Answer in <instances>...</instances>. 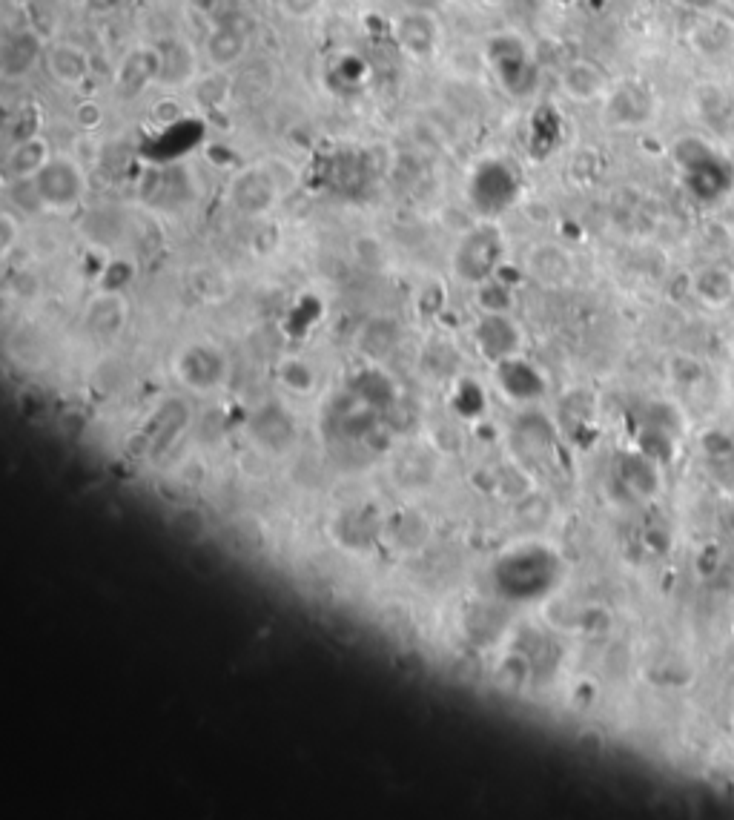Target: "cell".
<instances>
[{
    "mask_svg": "<svg viewBox=\"0 0 734 820\" xmlns=\"http://www.w3.org/2000/svg\"><path fill=\"white\" fill-rule=\"evenodd\" d=\"M250 29L247 23L238 21V18H227V21H216L210 26L204 46H201V58L207 69H236L238 64H244V58L250 55Z\"/></svg>",
    "mask_w": 734,
    "mask_h": 820,
    "instance_id": "obj_7",
    "label": "cell"
},
{
    "mask_svg": "<svg viewBox=\"0 0 734 820\" xmlns=\"http://www.w3.org/2000/svg\"><path fill=\"white\" fill-rule=\"evenodd\" d=\"M560 89L568 101L591 104L597 98H605L611 84H608V75L594 61L577 58V61H568V64L562 66Z\"/></svg>",
    "mask_w": 734,
    "mask_h": 820,
    "instance_id": "obj_11",
    "label": "cell"
},
{
    "mask_svg": "<svg viewBox=\"0 0 734 820\" xmlns=\"http://www.w3.org/2000/svg\"><path fill=\"white\" fill-rule=\"evenodd\" d=\"M178 370H181V376H187V379L201 376L198 385H207V382L221 379V373H224V356H221V350L213 345H193L181 353Z\"/></svg>",
    "mask_w": 734,
    "mask_h": 820,
    "instance_id": "obj_17",
    "label": "cell"
},
{
    "mask_svg": "<svg viewBox=\"0 0 734 820\" xmlns=\"http://www.w3.org/2000/svg\"><path fill=\"white\" fill-rule=\"evenodd\" d=\"M155 44H158V55H161L158 87L167 89V92L193 87L195 78H198L201 52L187 38H181V35H167V38H161Z\"/></svg>",
    "mask_w": 734,
    "mask_h": 820,
    "instance_id": "obj_8",
    "label": "cell"
},
{
    "mask_svg": "<svg viewBox=\"0 0 734 820\" xmlns=\"http://www.w3.org/2000/svg\"><path fill=\"white\" fill-rule=\"evenodd\" d=\"M29 184H32L38 204L46 210H55V213H66V210L78 207L81 198L87 195V173L69 155H52L49 164Z\"/></svg>",
    "mask_w": 734,
    "mask_h": 820,
    "instance_id": "obj_1",
    "label": "cell"
},
{
    "mask_svg": "<svg viewBox=\"0 0 734 820\" xmlns=\"http://www.w3.org/2000/svg\"><path fill=\"white\" fill-rule=\"evenodd\" d=\"M18 236H21V224L15 221L12 213H3L0 216V253L9 256L18 244Z\"/></svg>",
    "mask_w": 734,
    "mask_h": 820,
    "instance_id": "obj_21",
    "label": "cell"
},
{
    "mask_svg": "<svg viewBox=\"0 0 734 820\" xmlns=\"http://www.w3.org/2000/svg\"><path fill=\"white\" fill-rule=\"evenodd\" d=\"M565 270H568V264L557 247H537L531 253V273L545 284H560Z\"/></svg>",
    "mask_w": 734,
    "mask_h": 820,
    "instance_id": "obj_19",
    "label": "cell"
},
{
    "mask_svg": "<svg viewBox=\"0 0 734 820\" xmlns=\"http://www.w3.org/2000/svg\"><path fill=\"white\" fill-rule=\"evenodd\" d=\"M158 75H161V55H158V44L147 41V44L130 46L121 61L115 66V92L132 101L141 98L150 87H158Z\"/></svg>",
    "mask_w": 734,
    "mask_h": 820,
    "instance_id": "obj_5",
    "label": "cell"
},
{
    "mask_svg": "<svg viewBox=\"0 0 734 820\" xmlns=\"http://www.w3.org/2000/svg\"><path fill=\"white\" fill-rule=\"evenodd\" d=\"M479 350L491 359H508L519 347V330L505 313H485L474 330Z\"/></svg>",
    "mask_w": 734,
    "mask_h": 820,
    "instance_id": "obj_13",
    "label": "cell"
},
{
    "mask_svg": "<svg viewBox=\"0 0 734 820\" xmlns=\"http://www.w3.org/2000/svg\"><path fill=\"white\" fill-rule=\"evenodd\" d=\"M279 12L290 21H310L322 12L324 0H276Z\"/></svg>",
    "mask_w": 734,
    "mask_h": 820,
    "instance_id": "obj_20",
    "label": "cell"
},
{
    "mask_svg": "<svg viewBox=\"0 0 734 820\" xmlns=\"http://www.w3.org/2000/svg\"><path fill=\"white\" fill-rule=\"evenodd\" d=\"M233 98V78L224 69H207V75H198L193 84L195 107L204 112H221Z\"/></svg>",
    "mask_w": 734,
    "mask_h": 820,
    "instance_id": "obj_16",
    "label": "cell"
},
{
    "mask_svg": "<svg viewBox=\"0 0 734 820\" xmlns=\"http://www.w3.org/2000/svg\"><path fill=\"white\" fill-rule=\"evenodd\" d=\"M281 195H284V190H281L276 175L270 173V167L264 161L253 164V167H244L230 181V201L244 216H267L279 204Z\"/></svg>",
    "mask_w": 734,
    "mask_h": 820,
    "instance_id": "obj_4",
    "label": "cell"
},
{
    "mask_svg": "<svg viewBox=\"0 0 734 820\" xmlns=\"http://www.w3.org/2000/svg\"><path fill=\"white\" fill-rule=\"evenodd\" d=\"M84 322H87L89 333H95V336H104V339L115 336L127 322V304L121 299V293L104 290L101 296H95L89 302Z\"/></svg>",
    "mask_w": 734,
    "mask_h": 820,
    "instance_id": "obj_15",
    "label": "cell"
},
{
    "mask_svg": "<svg viewBox=\"0 0 734 820\" xmlns=\"http://www.w3.org/2000/svg\"><path fill=\"white\" fill-rule=\"evenodd\" d=\"M52 155L55 152H52V144H49L44 132L29 135L18 144H12V150L6 155V173L12 175L15 181H32L49 164Z\"/></svg>",
    "mask_w": 734,
    "mask_h": 820,
    "instance_id": "obj_14",
    "label": "cell"
},
{
    "mask_svg": "<svg viewBox=\"0 0 734 820\" xmlns=\"http://www.w3.org/2000/svg\"><path fill=\"white\" fill-rule=\"evenodd\" d=\"M46 49H49L46 38L32 26L9 32L0 44V78L6 84L29 78L46 61Z\"/></svg>",
    "mask_w": 734,
    "mask_h": 820,
    "instance_id": "obj_6",
    "label": "cell"
},
{
    "mask_svg": "<svg viewBox=\"0 0 734 820\" xmlns=\"http://www.w3.org/2000/svg\"><path fill=\"white\" fill-rule=\"evenodd\" d=\"M485 58H488V66L499 78V84L511 89V92H517L519 84L528 75V66H531V55H528L525 41L519 35H511V32H499L494 38H488Z\"/></svg>",
    "mask_w": 734,
    "mask_h": 820,
    "instance_id": "obj_9",
    "label": "cell"
},
{
    "mask_svg": "<svg viewBox=\"0 0 734 820\" xmlns=\"http://www.w3.org/2000/svg\"><path fill=\"white\" fill-rule=\"evenodd\" d=\"M390 32H393L396 46L416 64H431L433 58L439 55V49H442V41H445L442 23L428 9L399 12L390 23Z\"/></svg>",
    "mask_w": 734,
    "mask_h": 820,
    "instance_id": "obj_3",
    "label": "cell"
},
{
    "mask_svg": "<svg viewBox=\"0 0 734 820\" xmlns=\"http://www.w3.org/2000/svg\"><path fill=\"white\" fill-rule=\"evenodd\" d=\"M502 259H505V241L494 224L476 227L468 236L456 244L454 253V270L456 276H462L471 284H482V281L494 279L502 270Z\"/></svg>",
    "mask_w": 734,
    "mask_h": 820,
    "instance_id": "obj_2",
    "label": "cell"
},
{
    "mask_svg": "<svg viewBox=\"0 0 734 820\" xmlns=\"http://www.w3.org/2000/svg\"><path fill=\"white\" fill-rule=\"evenodd\" d=\"M651 115L646 89L640 84H623L605 95V121L614 127H637Z\"/></svg>",
    "mask_w": 734,
    "mask_h": 820,
    "instance_id": "obj_12",
    "label": "cell"
},
{
    "mask_svg": "<svg viewBox=\"0 0 734 820\" xmlns=\"http://www.w3.org/2000/svg\"><path fill=\"white\" fill-rule=\"evenodd\" d=\"M370 78L365 58L356 52H339L327 66V84L339 92H359Z\"/></svg>",
    "mask_w": 734,
    "mask_h": 820,
    "instance_id": "obj_18",
    "label": "cell"
},
{
    "mask_svg": "<svg viewBox=\"0 0 734 820\" xmlns=\"http://www.w3.org/2000/svg\"><path fill=\"white\" fill-rule=\"evenodd\" d=\"M44 66L55 84L66 89H81L92 75V55L87 52V46L75 41H52L46 49Z\"/></svg>",
    "mask_w": 734,
    "mask_h": 820,
    "instance_id": "obj_10",
    "label": "cell"
}]
</instances>
